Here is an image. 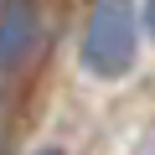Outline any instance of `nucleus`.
<instances>
[{"mask_svg": "<svg viewBox=\"0 0 155 155\" xmlns=\"http://www.w3.org/2000/svg\"><path fill=\"white\" fill-rule=\"evenodd\" d=\"M36 155H62V150H52V145H47V150H36Z\"/></svg>", "mask_w": 155, "mask_h": 155, "instance_id": "obj_4", "label": "nucleus"}, {"mask_svg": "<svg viewBox=\"0 0 155 155\" xmlns=\"http://www.w3.org/2000/svg\"><path fill=\"white\" fill-rule=\"evenodd\" d=\"M145 31L155 36V0H145Z\"/></svg>", "mask_w": 155, "mask_h": 155, "instance_id": "obj_3", "label": "nucleus"}, {"mask_svg": "<svg viewBox=\"0 0 155 155\" xmlns=\"http://www.w3.org/2000/svg\"><path fill=\"white\" fill-rule=\"evenodd\" d=\"M47 36L41 0H0V72H16L36 57Z\"/></svg>", "mask_w": 155, "mask_h": 155, "instance_id": "obj_2", "label": "nucleus"}, {"mask_svg": "<svg viewBox=\"0 0 155 155\" xmlns=\"http://www.w3.org/2000/svg\"><path fill=\"white\" fill-rule=\"evenodd\" d=\"M140 52V21L129 0H93L83 21V67L104 83L124 78Z\"/></svg>", "mask_w": 155, "mask_h": 155, "instance_id": "obj_1", "label": "nucleus"}]
</instances>
